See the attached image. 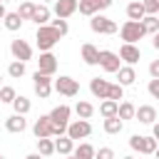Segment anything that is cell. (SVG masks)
Wrapping results in <instances>:
<instances>
[{"label":"cell","mask_w":159,"mask_h":159,"mask_svg":"<svg viewBox=\"0 0 159 159\" xmlns=\"http://www.w3.org/2000/svg\"><path fill=\"white\" fill-rule=\"evenodd\" d=\"M144 15H147L144 2H129V5H127V17H129V20H142Z\"/></svg>","instance_id":"26"},{"label":"cell","mask_w":159,"mask_h":159,"mask_svg":"<svg viewBox=\"0 0 159 159\" xmlns=\"http://www.w3.org/2000/svg\"><path fill=\"white\" fill-rule=\"evenodd\" d=\"M65 159H75V157H72V154H67V157H65Z\"/></svg>","instance_id":"48"},{"label":"cell","mask_w":159,"mask_h":159,"mask_svg":"<svg viewBox=\"0 0 159 159\" xmlns=\"http://www.w3.org/2000/svg\"><path fill=\"white\" fill-rule=\"evenodd\" d=\"M117 80H119V84H122V87H129V84H134V82H137L134 65H122V67L117 70Z\"/></svg>","instance_id":"17"},{"label":"cell","mask_w":159,"mask_h":159,"mask_svg":"<svg viewBox=\"0 0 159 159\" xmlns=\"http://www.w3.org/2000/svg\"><path fill=\"white\" fill-rule=\"evenodd\" d=\"M15 97H17L15 87H10V84L0 87V102H5V104H12V102H15Z\"/></svg>","instance_id":"35"},{"label":"cell","mask_w":159,"mask_h":159,"mask_svg":"<svg viewBox=\"0 0 159 159\" xmlns=\"http://www.w3.org/2000/svg\"><path fill=\"white\" fill-rule=\"evenodd\" d=\"M35 40H37V47H40V52H50V50H52V47L60 42V32H57L52 25H37Z\"/></svg>","instance_id":"2"},{"label":"cell","mask_w":159,"mask_h":159,"mask_svg":"<svg viewBox=\"0 0 159 159\" xmlns=\"http://www.w3.org/2000/svg\"><path fill=\"white\" fill-rule=\"evenodd\" d=\"M129 2H142V0H129Z\"/></svg>","instance_id":"50"},{"label":"cell","mask_w":159,"mask_h":159,"mask_svg":"<svg viewBox=\"0 0 159 159\" xmlns=\"http://www.w3.org/2000/svg\"><path fill=\"white\" fill-rule=\"evenodd\" d=\"M94 5H97V10H107L112 5V0H94Z\"/></svg>","instance_id":"42"},{"label":"cell","mask_w":159,"mask_h":159,"mask_svg":"<svg viewBox=\"0 0 159 159\" xmlns=\"http://www.w3.org/2000/svg\"><path fill=\"white\" fill-rule=\"evenodd\" d=\"M5 15H7V10H5V2H0V20H2Z\"/></svg>","instance_id":"46"},{"label":"cell","mask_w":159,"mask_h":159,"mask_svg":"<svg viewBox=\"0 0 159 159\" xmlns=\"http://www.w3.org/2000/svg\"><path fill=\"white\" fill-rule=\"evenodd\" d=\"M142 2H144L147 15H157L159 12V0H142Z\"/></svg>","instance_id":"39"},{"label":"cell","mask_w":159,"mask_h":159,"mask_svg":"<svg viewBox=\"0 0 159 159\" xmlns=\"http://www.w3.org/2000/svg\"><path fill=\"white\" fill-rule=\"evenodd\" d=\"M122 159H134V157H122Z\"/></svg>","instance_id":"49"},{"label":"cell","mask_w":159,"mask_h":159,"mask_svg":"<svg viewBox=\"0 0 159 159\" xmlns=\"http://www.w3.org/2000/svg\"><path fill=\"white\" fill-rule=\"evenodd\" d=\"M89 27H92V32H97V35H114V32H117V22L109 20V17H104V15H99V12L89 17Z\"/></svg>","instance_id":"7"},{"label":"cell","mask_w":159,"mask_h":159,"mask_svg":"<svg viewBox=\"0 0 159 159\" xmlns=\"http://www.w3.org/2000/svg\"><path fill=\"white\" fill-rule=\"evenodd\" d=\"M149 75H152L154 80H159V60H152V62H149Z\"/></svg>","instance_id":"41"},{"label":"cell","mask_w":159,"mask_h":159,"mask_svg":"<svg viewBox=\"0 0 159 159\" xmlns=\"http://www.w3.org/2000/svg\"><path fill=\"white\" fill-rule=\"evenodd\" d=\"M134 114H137V107L132 102H119V112H117L119 119H134Z\"/></svg>","instance_id":"32"},{"label":"cell","mask_w":159,"mask_h":159,"mask_svg":"<svg viewBox=\"0 0 159 159\" xmlns=\"http://www.w3.org/2000/svg\"><path fill=\"white\" fill-rule=\"evenodd\" d=\"M147 92H149L154 99H159V80H154V77H152V80H149V84H147Z\"/></svg>","instance_id":"40"},{"label":"cell","mask_w":159,"mask_h":159,"mask_svg":"<svg viewBox=\"0 0 159 159\" xmlns=\"http://www.w3.org/2000/svg\"><path fill=\"white\" fill-rule=\"evenodd\" d=\"M152 47H154V50H159V32H154V35H152Z\"/></svg>","instance_id":"43"},{"label":"cell","mask_w":159,"mask_h":159,"mask_svg":"<svg viewBox=\"0 0 159 159\" xmlns=\"http://www.w3.org/2000/svg\"><path fill=\"white\" fill-rule=\"evenodd\" d=\"M0 82H2V75H0Z\"/></svg>","instance_id":"52"},{"label":"cell","mask_w":159,"mask_h":159,"mask_svg":"<svg viewBox=\"0 0 159 159\" xmlns=\"http://www.w3.org/2000/svg\"><path fill=\"white\" fill-rule=\"evenodd\" d=\"M144 35H147V30H144L142 20H127V22L119 27V37H122L124 42H132V45H137Z\"/></svg>","instance_id":"3"},{"label":"cell","mask_w":159,"mask_h":159,"mask_svg":"<svg viewBox=\"0 0 159 159\" xmlns=\"http://www.w3.org/2000/svg\"><path fill=\"white\" fill-rule=\"evenodd\" d=\"M77 10H80V15H87V17H92V15L99 12L97 5H94V0H80L77 2Z\"/></svg>","instance_id":"33"},{"label":"cell","mask_w":159,"mask_h":159,"mask_svg":"<svg viewBox=\"0 0 159 159\" xmlns=\"http://www.w3.org/2000/svg\"><path fill=\"white\" fill-rule=\"evenodd\" d=\"M75 112H77V117H80V119H89V117L94 114V107H92L87 99H80V102L75 104Z\"/></svg>","instance_id":"28"},{"label":"cell","mask_w":159,"mask_h":159,"mask_svg":"<svg viewBox=\"0 0 159 159\" xmlns=\"http://www.w3.org/2000/svg\"><path fill=\"white\" fill-rule=\"evenodd\" d=\"M37 72L42 75H55L57 72V57L52 52H40V60H37Z\"/></svg>","instance_id":"12"},{"label":"cell","mask_w":159,"mask_h":159,"mask_svg":"<svg viewBox=\"0 0 159 159\" xmlns=\"http://www.w3.org/2000/svg\"><path fill=\"white\" fill-rule=\"evenodd\" d=\"M94 159H114V149H109V147H99V149L94 152Z\"/></svg>","instance_id":"38"},{"label":"cell","mask_w":159,"mask_h":159,"mask_svg":"<svg viewBox=\"0 0 159 159\" xmlns=\"http://www.w3.org/2000/svg\"><path fill=\"white\" fill-rule=\"evenodd\" d=\"M5 129L12 132V134H22V132L27 129V119H25V114H10V117L5 119Z\"/></svg>","instance_id":"15"},{"label":"cell","mask_w":159,"mask_h":159,"mask_svg":"<svg viewBox=\"0 0 159 159\" xmlns=\"http://www.w3.org/2000/svg\"><path fill=\"white\" fill-rule=\"evenodd\" d=\"M157 15H159V12H157Z\"/></svg>","instance_id":"54"},{"label":"cell","mask_w":159,"mask_h":159,"mask_svg":"<svg viewBox=\"0 0 159 159\" xmlns=\"http://www.w3.org/2000/svg\"><path fill=\"white\" fill-rule=\"evenodd\" d=\"M107 99H114V102H119V99H124V87L119 84V82H114V84H109V97Z\"/></svg>","instance_id":"37"},{"label":"cell","mask_w":159,"mask_h":159,"mask_svg":"<svg viewBox=\"0 0 159 159\" xmlns=\"http://www.w3.org/2000/svg\"><path fill=\"white\" fill-rule=\"evenodd\" d=\"M119 57H122V62H127V65H137V62L142 60V50H139L137 45H132V42H124V45L119 47Z\"/></svg>","instance_id":"13"},{"label":"cell","mask_w":159,"mask_h":159,"mask_svg":"<svg viewBox=\"0 0 159 159\" xmlns=\"http://www.w3.org/2000/svg\"><path fill=\"white\" fill-rule=\"evenodd\" d=\"M134 119H139L142 124H154V122H157V109H154L152 104H142V107H137Z\"/></svg>","instance_id":"19"},{"label":"cell","mask_w":159,"mask_h":159,"mask_svg":"<svg viewBox=\"0 0 159 159\" xmlns=\"http://www.w3.org/2000/svg\"><path fill=\"white\" fill-rule=\"evenodd\" d=\"M32 134L35 139H45V137H52V119L50 114H40L32 124Z\"/></svg>","instance_id":"10"},{"label":"cell","mask_w":159,"mask_h":159,"mask_svg":"<svg viewBox=\"0 0 159 159\" xmlns=\"http://www.w3.org/2000/svg\"><path fill=\"white\" fill-rule=\"evenodd\" d=\"M32 22L35 25H50V7L47 5H37L35 15H32Z\"/></svg>","instance_id":"24"},{"label":"cell","mask_w":159,"mask_h":159,"mask_svg":"<svg viewBox=\"0 0 159 159\" xmlns=\"http://www.w3.org/2000/svg\"><path fill=\"white\" fill-rule=\"evenodd\" d=\"M35 2L32 0H25V2H20V7H17V12H20V17L22 20H32V15H35Z\"/></svg>","instance_id":"34"},{"label":"cell","mask_w":159,"mask_h":159,"mask_svg":"<svg viewBox=\"0 0 159 159\" xmlns=\"http://www.w3.org/2000/svg\"><path fill=\"white\" fill-rule=\"evenodd\" d=\"M22 17H20V12H7L5 17H2V25H5V30H10V32H17L20 27H22Z\"/></svg>","instance_id":"21"},{"label":"cell","mask_w":159,"mask_h":159,"mask_svg":"<svg viewBox=\"0 0 159 159\" xmlns=\"http://www.w3.org/2000/svg\"><path fill=\"white\" fill-rule=\"evenodd\" d=\"M50 25L60 32V37H65L67 32H70V25H67V20H62V17H55V20H50Z\"/></svg>","instance_id":"36"},{"label":"cell","mask_w":159,"mask_h":159,"mask_svg":"<svg viewBox=\"0 0 159 159\" xmlns=\"http://www.w3.org/2000/svg\"><path fill=\"white\" fill-rule=\"evenodd\" d=\"M117 112H119V102H114V99H102L99 102V114L107 119V117H117Z\"/></svg>","instance_id":"22"},{"label":"cell","mask_w":159,"mask_h":159,"mask_svg":"<svg viewBox=\"0 0 159 159\" xmlns=\"http://www.w3.org/2000/svg\"><path fill=\"white\" fill-rule=\"evenodd\" d=\"M109 84H112V82H107L104 77H92V80H89V92H92L97 99H107V97H109Z\"/></svg>","instance_id":"14"},{"label":"cell","mask_w":159,"mask_h":159,"mask_svg":"<svg viewBox=\"0 0 159 159\" xmlns=\"http://www.w3.org/2000/svg\"><path fill=\"white\" fill-rule=\"evenodd\" d=\"M32 87H35V94H37L40 99H47V97L52 94V89H55V80H52L50 75L35 72V75H32Z\"/></svg>","instance_id":"5"},{"label":"cell","mask_w":159,"mask_h":159,"mask_svg":"<svg viewBox=\"0 0 159 159\" xmlns=\"http://www.w3.org/2000/svg\"><path fill=\"white\" fill-rule=\"evenodd\" d=\"M12 109H15V114H27V112L32 109V102H30L27 97L17 94V97H15V102H12Z\"/></svg>","instance_id":"27"},{"label":"cell","mask_w":159,"mask_h":159,"mask_svg":"<svg viewBox=\"0 0 159 159\" xmlns=\"http://www.w3.org/2000/svg\"><path fill=\"white\" fill-rule=\"evenodd\" d=\"M89 134H92L89 119H75V122L67 124V137H72L75 142H77V139H84V137H89Z\"/></svg>","instance_id":"9"},{"label":"cell","mask_w":159,"mask_h":159,"mask_svg":"<svg viewBox=\"0 0 159 159\" xmlns=\"http://www.w3.org/2000/svg\"><path fill=\"white\" fill-rule=\"evenodd\" d=\"M154 157H157V159H159V147H157V152H154Z\"/></svg>","instance_id":"47"},{"label":"cell","mask_w":159,"mask_h":159,"mask_svg":"<svg viewBox=\"0 0 159 159\" xmlns=\"http://www.w3.org/2000/svg\"><path fill=\"white\" fill-rule=\"evenodd\" d=\"M37 152H40L42 157H52V154H55V139H52V137L37 139Z\"/></svg>","instance_id":"29"},{"label":"cell","mask_w":159,"mask_h":159,"mask_svg":"<svg viewBox=\"0 0 159 159\" xmlns=\"http://www.w3.org/2000/svg\"><path fill=\"white\" fill-rule=\"evenodd\" d=\"M10 52H12L15 60H22V62L32 60V47H30V42H25V40H12V42H10Z\"/></svg>","instance_id":"11"},{"label":"cell","mask_w":159,"mask_h":159,"mask_svg":"<svg viewBox=\"0 0 159 159\" xmlns=\"http://www.w3.org/2000/svg\"><path fill=\"white\" fill-rule=\"evenodd\" d=\"M129 147L134 149V152H139V154H154L157 152V147H159V142L154 139V134L152 137H142V134H132L129 137Z\"/></svg>","instance_id":"4"},{"label":"cell","mask_w":159,"mask_h":159,"mask_svg":"<svg viewBox=\"0 0 159 159\" xmlns=\"http://www.w3.org/2000/svg\"><path fill=\"white\" fill-rule=\"evenodd\" d=\"M0 159H2V157H0Z\"/></svg>","instance_id":"53"},{"label":"cell","mask_w":159,"mask_h":159,"mask_svg":"<svg viewBox=\"0 0 159 159\" xmlns=\"http://www.w3.org/2000/svg\"><path fill=\"white\" fill-rule=\"evenodd\" d=\"M152 134H154V139L159 142V122H154V124H152Z\"/></svg>","instance_id":"44"},{"label":"cell","mask_w":159,"mask_h":159,"mask_svg":"<svg viewBox=\"0 0 159 159\" xmlns=\"http://www.w3.org/2000/svg\"><path fill=\"white\" fill-rule=\"evenodd\" d=\"M7 75H10L12 80H20V77L25 75V62H22V60H12V62L7 65Z\"/></svg>","instance_id":"31"},{"label":"cell","mask_w":159,"mask_h":159,"mask_svg":"<svg viewBox=\"0 0 159 159\" xmlns=\"http://www.w3.org/2000/svg\"><path fill=\"white\" fill-rule=\"evenodd\" d=\"M0 2H10V0H0Z\"/></svg>","instance_id":"51"},{"label":"cell","mask_w":159,"mask_h":159,"mask_svg":"<svg viewBox=\"0 0 159 159\" xmlns=\"http://www.w3.org/2000/svg\"><path fill=\"white\" fill-rule=\"evenodd\" d=\"M25 159H45V157H42V154H40V152H32V154H27V157H25Z\"/></svg>","instance_id":"45"},{"label":"cell","mask_w":159,"mask_h":159,"mask_svg":"<svg viewBox=\"0 0 159 159\" xmlns=\"http://www.w3.org/2000/svg\"><path fill=\"white\" fill-rule=\"evenodd\" d=\"M94 152H97V149H94L89 142H82V144L72 152V157H75V159H94Z\"/></svg>","instance_id":"23"},{"label":"cell","mask_w":159,"mask_h":159,"mask_svg":"<svg viewBox=\"0 0 159 159\" xmlns=\"http://www.w3.org/2000/svg\"><path fill=\"white\" fill-rule=\"evenodd\" d=\"M142 25H144L147 35L159 32V15H144V17H142Z\"/></svg>","instance_id":"30"},{"label":"cell","mask_w":159,"mask_h":159,"mask_svg":"<svg viewBox=\"0 0 159 159\" xmlns=\"http://www.w3.org/2000/svg\"><path fill=\"white\" fill-rule=\"evenodd\" d=\"M77 2H80V0H57V2H55V15L62 17V20H67L70 15L77 12Z\"/></svg>","instance_id":"16"},{"label":"cell","mask_w":159,"mask_h":159,"mask_svg":"<svg viewBox=\"0 0 159 159\" xmlns=\"http://www.w3.org/2000/svg\"><path fill=\"white\" fill-rule=\"evenodd\" d=\"M124 129V119H119V117H107L104 119V132L107 134H119Z\"/></svg>","instance_id":"25"},{"label":"cell","mask_w":159,"mask_h":159,"mask_svg":"<svg viewBox=\"0 0 159 159\" xmlns=\"http://www.w3.org/2000/svg\"><path fill=\"white\" fill-rule=\"evenodd\" d=\"M99 67L109 75H117V70L122 67V57L112 50H99Z\"/></svg>","instance_id":"8"},{"label":"cell","mask_w":159,"mask_h":159,"mask_svg":"<svg viewBox=\"0 0 159 159\" xmlns=\"http://www.w3.org/2000/svg\"><path fill=\"white\" fill-rule=\"evenodd\" d=\"M80 55L84 60V65H99V50L92 45V42H84L80 47Z\"/></svg>","instance_id":"18"},{"label":"cell","mask_w":159,"mask_h":159,"mask_svg":"<svg viewBox=\"0 0 159 159\" xmlns=\"http://www.w3.org/2000/svg\"><path fill=\"white\" fill-rule=\"evenodd\" d=\"M55 152H57V154H62V157L72 154V152H75V139H72V137H67V134H62L60 139H55Z\"/></svg>","instance_id":"20"},{"label":"cell","mask_w":159,"mask_h":159,"mask_svg":"<svg viewBox=\"0 0 159 159\" xmlns=\"http://www.w3.org/2000/svg\"><path fill=\"white\" fill-rule=\"evenodd\" d=\"M70 114H72V109H70L67 104H57V107L50 112V119H52V137H62V134H67Z\"/></svg>","instance_id":"1"},{"label":"cell","mask_w":159,"mask_h":159,"mask_svg":"<svg viewBox=\"0 0 159 159\" xmlns=\"http://www.w3.org/2000/svg\"><path fill=\"white\" fill-rule=\"evenodd\" d=\"M55 92L62 94V97H77L80 94V82L70 75H60L55 80Z\"/></svg>","instance_id":"6"}]
</instances>
